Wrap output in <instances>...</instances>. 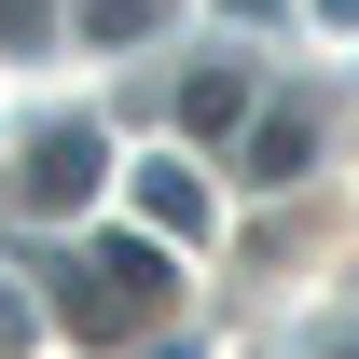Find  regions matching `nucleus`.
<instances>
[{
	"label": "nucleus",
	"mask_w": 359,
	"mask_h": 359,
	"mask_svg": "<svg viewBox=\"0 0 359 359\" xmlns=\"http://www.w3.org/2000/svg\"><path fill=\"white\" fill-rule=\"evenodd\" d=\"M42 276H55V318H69V332H97V346H125L138 318L166 304V263H152L138 235H111V249H69V263H42Z\"/></svg>",
	"instance_id": "f257e3e1"
},
{
	"label": "nucleus",
	"mask_w": 359,
	"mask_h": 359,
	"mask_svg": "<svg viewBox=\"0 0 359 359\" xmlns=\"http://www.w3.org/2000/svg\"><path fill=\"white\" fill-rule=\"evenodd\" d=\"M97 180H111V138H97V125H42V138H28V180H14V194H28V208H83Z\"/></svg>",
	"instance_id": "f03ea898"
},
{
	"label": "nucleus",
	"mask_w": 359,
	"mask_h": 359,
	"mask_svg": "<svg viewBox=\"0 0 359 359\" xmlns=\"http://www.w3.org/2000/svg\"><path fill=\"white\" fill-rule=\"evenodd\" d=\"M235 125H249V69H235V55L180 69V138H235Z\"/></svg>",
	"instance_id": "7ed1b4c3"
},
{
	"label": "nucleus",
	"mask_w": 359,
	"mask_h": 359,
	"mask_svg": "<svg viewBox=\"0 0 359 359\" xmlns=\"http://www.w3.org/2000/svg\"><path fill=\"white\" fill-rule=\"evenodd\" d=\"M304 152H318V111L290 97V111H263V125H249V152H235V166H249V180L276 194V180H304Z\"/></svg>",
	"instance_id": "20e7f679"
},
{
	"label": "nucleus",
	"mask_w": 359,
	"mask_h": 359,
	"mask_svg": "<svg viewBox=\"0 0 359 359\" xmlns=\"http://www.w3.org/2000/svg\"><path fill=\"white\" fill-rule=\"evenodd\" d=\"M138 222H152V235H194V222H208V180H194V166H138Z\"/></svg>",
	"instance_id": "39448f33"
},
{
	"label": "nucleus",
	"mask_w": 359,
	"mask_h": 359,
	"mask_svg": "<svg viewBox=\"0 0 359 359\" xmlns=\"http://www.w3.org/2000/svg\"><path fill=\"white\" fill-rule=\"evenodd\" d=\"M166 0H83V42H152Z\"/></svg>",
	"instance_id": "423d86ee"
},
{
	"label": "nucleus",
	"mask_w": 359,
	"mask_h": 359,
	"mask_svg": "<svg viewBox=\"0 0 359 359\" xmlns=\"http://www.w3.org/2000/svg\"><path fill=\"white\" fill-rule=\"evenodd\" d=\"M55 28V0H0V42H42Z\"/></svg>",
	"instance_id": "0eeeda50"
},
{
	"label": "nucleus",
	"mask_w": 359,
	"mask_h": 359,
	"mask_svg": "<svg viewBox=\"0 0 359 359\" xmlns=\"http://www.w3.org/2000/svg\"><path fill=\"white\" fill-rule=\"evenodd\" d=\"M332 359H359V332H332Z\"/></svg>",
	"instance_id": "6e6552de"
},
{
	"label": "nucleus",
	"mask_w": 359,
	"mask_h": 359,
	"mask_svg": "<svg viewBox=\"0 0 359 359\" xmlns=\"http://www.w3.org/2000/svg\"><path fill=\"white\" fill-rule=\"evenodd\" d=\"M235 14H276V0H235Z\"/></svg>",
	"instance_id": "1a4fd4ad"
},
{
	"label": "nucleus",
	"mask_w": 359,
	"mask_h": 359,
	"mask_svg": "<svg viewBox=\"0 0 359 359\" xmlns=\"http://www.w3.org/2000/svg\"><path fill=\"white\" fill-rule=\"evenodd\" d=\"M318 14H359V0H318Z\"/></svg>",
	"instance_id": "9d476101"
},
{
	"label": "nucleus",
	"mask_w": 359,
	"mask_h": 359,
	"mask_svg": "<svg viewBox=\"0 0 359 359\" xmlns=\"http://www.w3.org/2000/svg\"><path fill=\"white\" fill-rule=\"evenodd\" d=\"M152 359H194V346H152Z\"/></svg>",
	"instance_id": "9b49d317"
}]
</instances>
